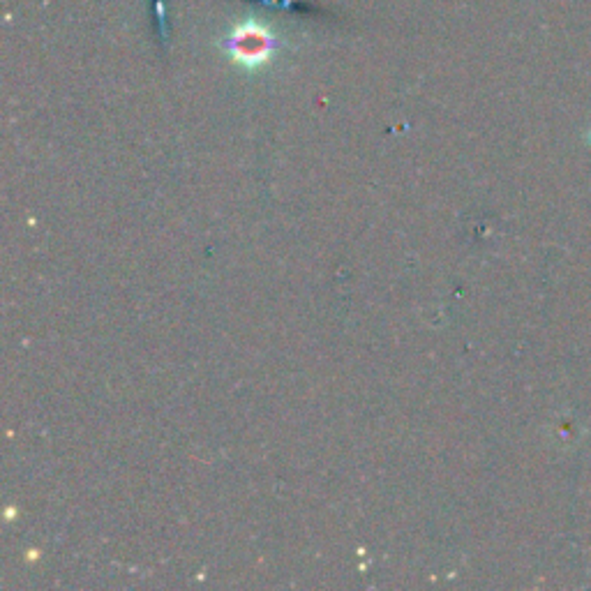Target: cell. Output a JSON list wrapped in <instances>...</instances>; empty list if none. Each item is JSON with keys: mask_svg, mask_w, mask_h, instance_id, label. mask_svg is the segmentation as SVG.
Masks as SVG:
<instances>
[{"mask_svg": "<svg viewBox=\"0 0 591 591\" xmlns=\"http://www.w3.org/2000/svg\"><path fill=\"white\" fill-rule=\"evenodd\" d=\"M278 49V35L254 19L243 21L224 37V51H227L231 61L245 67V70H259V67L271 63Z\"/></svg>", "mask_w": 591, "mask_h": 591, "instance_id": "6da1fadb", "label": "cell"}, {"mask_svg": "<svg viewBox=\"0 0 591 591\" xmlns=\"http://www.w3.org/2000/svg\"><path fill=\"white\" fill-rule=\"evenodd\" d=\"M589 144H591V130H589Z\"/></svg>", "mask_w": 591, "mask_h": 591, "instance_id": "7a4b0ae2", "label": "cell"}]
</instances>
